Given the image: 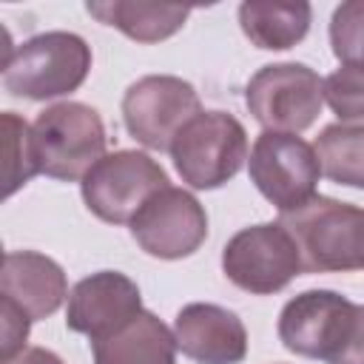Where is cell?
I'll return each instance as SVG.
<instances>
[{
	"label": "cell",
	"instance_id": "d6986e66",
	"mask_svg": "<svg viewBox=\"0 0 364 364\" xmlns=\"http://www.w3.org/2000/svg\"><path fill=\"white\" fill-rule=\"evenodd\" d=\"M3 128H6V151H9V162H6V196H11L34 173H40V168H37V156H34L31 125L23 117H17L14 111H6L3 114Z\"/></svg>",
	"mask_w": 364,
	"mask_h": 364
},
{
	"label": "cell",
	"instance_id": "8fae6325",
	"mask_svg": "<svg viewBox=\"0 0 364 364\" xmlns=\"http://www.w3.org/2000/svg\"><path fill=\"white\" fill-rule=\"evenodd\" d=\"M131 236L156 259H185L208 239V213L199 199L185 188L156 191L131 219Z\"/></svg>",
	"mask_w": 364,
	"mask_h": 364
},
{
	"label": "cell",
	"instance_id": "9a60e30c",
	"mask_svg": "<svg viewBox=\"0 0 364 364\" xmlns=\"http://www.w3.org/2000/svg\"><path fill=\"white\" fill-rule=\"evenodd\" d=\"M94 364H176V338L151 310L117 333L91 341Z\"/></svg>",
	"mask_w": 364,
	"mask_h": 364
},
{
	"label": "cell",
	"instance_id": "e0dca14e",
	"mask_svg": "<svg viewBox=\"0 0 364 364\" xmlns=\"http://www.w3.org/2000/svg\"><path fill=\"white\" fill-rule=\"evenodd\" d=\"M91 17H97L105 26L119 28L125 37L136 43H159L176 34L191 6H171V3H134V0H102L85 6Z\"/></svg>",
	"mask_w": 364,
	"mask_h": 364
},
{
	"label": "cell",
	"instance_id": "603a6c76",
	"mask_svg": "<svg viewBox=\"0 0 364 364\" xmlns=\"http://www.w3.org/2000/svg\"><path fill=\"white\" fill-rule=\"evenodd\" d=\"M0 364H65V361L46 347H26L23 353H17L14 358L0 361Z\"/></svg>",
	"mask_w": 364,
	"mask_h": 364
},
{
	"label": "cell",
	"instance_id": "2e32d148",
	"mask_svg": "<svg viewBox=\"0 0 364 364\" xmlns=\"http://www.w3.org/2000/svg\"><path fill=\"white\" fill-rule=\"evenodd\" d=\"M313 9L304 0H247L239 6V26L245 37L264 51H284L304 40Z\"/></svg>",
	"mask_w": 364,
	"mask_h": 364
},
{
	"label": "cell",
	"instance_id": "5bb4252c",
	"mask_svg": "<svg viewBox=\"0 0 364 364\" xmlns=\"http://www.w3.org/2000/svg\"><path fill=\"white\" fill-rule=\"evenodd\" d=\"M0 293L31 321L48 318L68 299L65 270L46 253L37 250H9L3 256Z\"/></svg>",
	"mask_w": 364,
	"mask_h": 364
},
{
	"label": "cell",
	"instance_id": "3957f363",
	"mask_svg": "<svg viewBox=\"0 0 364 364\" xmlns=\"http://www.w3.org/2000/svg\"><path fill=\"white\" fill-rule=\"evenodd\" d=\"M34 156L40 173L60 182H82V176L105 156L102 117L85 102H57L31 122Z\"/></svg>",
	"mask_w": 364,
	"mask_h": 364
},
{
	"label": "cell",
	"instance_id": "7a4b0ae2",
	"mask_svg": "<svg viewBox=\"0 0 364 364\" xmlns=\"http://www.w3.org/2000/svg\"><path fill=\"white\" fill-rule=\"evenodd\" d=\"M91 71V46L74 31H43L3 60L6 91L23 100H54L77 91Z\"/></svg>",
	"mask_w": 364,
	"mask_h": 364
},
{
	"label": "cell",
	"instance_id": "7402d4cb",
	"mask_svg": "<svg viewBox=\"0 0 364 364\" xmlns=\"http://www.w3.org/2000/svg\"><path fill=\"white\" fill-rule=\"evenodd\" d=\"M0 324H3V344H0V361L14 358L17 353L26 350V338H28V327L31 318L17 310L11 301L0 299Z\"/></svg>",
	"mask_w": 364,
	"mask_h": 364
},
{
	"label": "cell",
	"instance_id": "ffe728a7",
	"mask_svg": "<svg viewBox=\"0 0 364 364\" xmlns=\"http://www.w3.org/2000/svg\"><path fill=\"white\" fill-rule=\"evenodd\" d=\"M330 46L341 65L364 68V0L341 3L333 11Z\"/></svg>",
	"mask_w": 364,
	"mask_h": 364
},
{
	"label": "cell",
	"instance_id": "277c9868",
	"mask_svg": "<svg viewBox=\"0 0 364 364\" xmlns=\"http://www.w3.org/2000/svg\"><path fill=\"white\" fill-rule=\"evenodd\" d=\"M171 159L185 185L196 191L222 188L247 159V131L228 111H202L176 134Z\"/></svg>",
	"mask_w": 364,
	"mask_h": 364
},
{
	"label": "cell",
	"instance_id": "4fadbf2b",
	"mask_svg": "<svg viewBox=\"0 0 364 364\" xmlns=\"http://www.w3.org/2000/svg\"><path fill=\"white\" fill-rule=\"evenodd\" d=\"M176 350L196 364H239L247 355V330L242 318L219 304L193 301L173 318Z\"/></svg>",
	"mask_w": 364,
	"mask_h": 364
},
{
	"label": "cell",
	"instance_id": "5b68a950",
	"mask_svg": "<svg viewBox=\"0 0 364 364\" xmlns=\"http://www.w3.org/2000/svg\"><path fill=\"white\" fill-rule=\"evenodd\" d=\"M364 210L316 193L301 208L282 213V225L293 236L304 273H341L358 270V228Z\"/></svg>",
	"mask_w": 364,
	"mask_h": 364
},
{
	"label": "cell",
	"instance_id": "ba28073f",
	"mask_svg": "<svg viewBox=\"0 0 364 364\" xmlns=\"http://www.w3.org/2000/svg\"><path fill=\"white\" fill-rule=\"evenodd\" d=\"M222 270L228 282L253 296L279 293L304 273L299 247L282 222H262L233 233L222 247Z\"/></svg>",
	"mask_w": 364,
	"mask_h": 364
},
{
	"label": "cell",
	"instance_id": "52a82bcc",
	"mask_svg": "<svg viewBox=\"0 0 364 364\" xmlns=\"http://www.w3.org/2000/svg\"><path fill=\"white\" fill-rule=\"evenodd\" d=\"M165 168L142 151L105 154L80 182L85 208L111 225H131L139 208L162 188H168Z\"/></svg>",
	"mask_w": 364,
	"mask_h": 364
},
{
	"label": "cell",
	"instance_id": "30bf717a",
	"mask_svg": "<svg viewBox=\"0 0 364 364\" xmlns=\"http://www.w3.org/2000/svg\"><path fill=\"white\" fill-rule=\"evenodd\" d=\"M202 114L196 88L173 74H148L128 85L122 119L128 134L148 151H171L176 134Z\"/></svg>",
	"mask_w": 364,
	"mask_h": 364
},
{
	"label": "cell",
	"instance_id": "cb8c5ba5",
	"mask_svg": "<svg viewBox=\"0 0 364 364\" xmlns=\"http://www.w3.org/2000/svg\"><path fill=\"white\" fill-rule=\"evenodd\" d=\"M355 259H358V270H364V216H361V228H358V250H355Z\"/></svg>",
	"mask_w": 364,
	"mask_h": 364
},
{
	"label": "cell",
	"instance_id": "9c48e42d",
	"mask_svg": "<svg viewBox=\"0 0 364 364\" xmlns=\"http://www.w3.org/2000/svg\"><path fill=\"white\" fill-rule=\"evenodd\" d=\"M247 173L279 213H290L316 196L321 165L316 148L299 134L262 131L250 148Z\"/></svg>",
	"mask_w": 364,
	"mask_h": 364
},
{
	"label": "cell",
	"instance_id": "6da1fadb",
	"mask_svg": "<svg viewBox=\"0 0 364 364\" xmlns=\"http://www.w3.org/2000/svg\"><path fill=\"white\" fill-rule=\"evenodd\" d=\"M279 341L324 364H364V304L336 290H304L282 307Z\"/></svg>",
	"mask_w": 364,
	"mask_h": 364
},
{
	"label": "cell",
	"instance_id": "ac0fdd59",
	"mask_svg": "<svg viewBox=\"0 0 364 364\" xmlns=\"http://www.w3.org/2000/svg\"><path fill=\"white\" fill-rule=\"evenodd\" d=\"M321 173L347 188H364V122L327 125L316 139Z\"/></svg>",
	"mask_w": 364,
	"mask_h": 364
},
{
	"label": "cell",
	"instance_id": "44dd1931",
	"mask_svg": "<svg viewBox=\"0 0 364 364\" xmlns=\"http://www.w3.org/2000/svg\"><path fill=\"white\" fill-rule=\"evenodd\" d=\"M324 102L341 122L364 119V68L341 65L324 77Z\"/></svg>",
	"mask_w": 364,
	"mask_h": 364
},
{
	"label": "cell",
	"instance_id": "7c38bea8",
	"mask_svg": "<svg viewBox=\"0 0 364 364\" xmlns=\"http://www.w3.org/2000/svg\"><path fill=\"white\" fill-rule=\"evenodd\" d=\"M139 313L142 296L136 282L119 270H97L71 287L65 327L97 341L134 321Z\"/></svg>",
	"mask_w": 364,
	"mask_h": 364
},
{
	"label": "cell",
	"instance_id": "8992f818",
	"mask_svg": "<svg viewBox=\"0 0 364 364\" xmlns=\"http://www.w3.org/2000/svg\"><path fill=\"white\" fill-rule=\"evenodd\" d=\"M245 105L264 131L299 134L321 114L324 80L304 63H270L247 80Z\"/></svg>",
	"mask_w": 364,
	"mask_h": 364
}]
</instances>
